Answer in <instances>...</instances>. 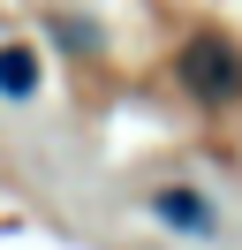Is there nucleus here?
Returning <instances> with one entry per match:
<instances>
[{
	"mask_svg": "<svg viewBox=\"0 0 242 250\" xmlns=\"http://www.w3.org/2000/svg\"><path fill=\"white\" fill-rule=\"evenodd\" d=\"M151 212H159L166 228H189V235H212V212H204V205L189 197V189H159V197H151Z\"/></svg>",
	"mask_w": 242,
	"mask_h": 250,
	"instance_id": "1",
	"label": "nucleus"
},
{
	"mask_svg": "<svg viewBox=\"0 0 242 250\" xmlns=\"http://www.w3.org/2000/svg\"><path fill=\"white\" fill-rule=\"evenodd\" d=\"M0 83H8V99H23L30 83H38V68H30V53H0Z\"/></svg>",
	"mask_w": 242,
	"mask_h": 250,
	"instance_id": "2",
	"label": "nucleus"
}]
</instances>
